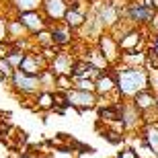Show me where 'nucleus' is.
Instances as JSON below:
<instances>
[{"mask_svg":"<svg viewBox=\"0 0 158 158\" xmlns=\"http://www.w3.org/2000/svg\"><path fill=\"white\" fill-rule=\"evenodd\" d=\"M113 72L121 101H131L138 93L150 88V70L144 66H113Z\"/></svg>","mask_w":158,"mask_h":158,"instance_id":"nucleus-1","label":"nucleus"},{"mask_svg":"<svg viewBox=\"0 0 158 158\" xmlns=\"http://www.w3.org/2000/svg\"><path fill=\"white\" fill-rule=\"evenodd\" d=\"M156 15L158 12L154 8L152 0H129L121 12L125 21H129L134 27H142V29H148Z\"/></svg>","mask_w":158,"mask_h":158,"instance_id":"nucleus-2","label":"nucleus"},{"mask_svg":"<svg viewBox=\"0 0 158 158\" xmlns=\"http://www.w3.org/2000/svg\"><path fill=\"white\" fill-rule=\"evenodd\" d=\"M94 45L103 52V56L109 60L111 66H119V60H121V47H119V39L113 35L111 31H103V33L97 37V43H94Z\"/></svg>","mask_w":158,"mask_h":158,"instance_id":"nucleus-3","label":"nucleus"},{"mask_svg":"<svg viewBox=\"0 0 158 158\" xmlns=\"http://www.w3.org/2000/svg\"><path fill=\"white\" fill-rule=\"evenodd\" d=\"M97 19L101 21L103 29L105 31H113L121 23V10L113 4V0H103V4H97V10H94Z\"/></svg>","mask_w":158,"mask_h":158,"instance_id":"nucleus-4","label":"nucleus"},{"mask_svg":"<svg viewBox=\"0 0 158 158\" xmlns=\"http://www.w3.org/2000/svg\"><path fill=\"white\" fill-rule=\"evenodd\" d=\"M148 31L142 27H131L119 37V47L123 52H131V49H146L148 47Z\"/></svg>","mask_w":158,"mask_h":158,"instance_id":"nucleus-5","label":"nucleus"},{"mask_svg":"<svg viewBox=\"0 0 158 158\" xmlns=\"http://www.w3.org/2000/svg\"><path fill=\"white\" fill-rule=\"evenodd\" d=\"M68 94V103L70 107L78 109V111H90L94 107L99 105V94L97 93H90V90H80V88H70L66 90Z\"/></svg>","mask_w":158,"mask_h":158,"instance_id":"nucleus-6","label":"nucleus"},{"mask_svg":"<svg viewBox=\"0 0 158 158\" xmlns=\"http://www.w3.org/2000/svg\"><path fill=\"white\" fill-rule=\"evenodd\" d=\"M12 86L15 90H19L21 94H39L43 90L41 86V78L39 76H33V74H27L23 70H17L15 76H12Z\"/></svg>","mask_w":158,"mask_h":158,"instance_id":"nucleus-7","label":"nucleus"},{"mask_svg":"<svg viewBox=\"0 0 158 158\" xmlns=\"http://www.w3.org/2000/svg\"><path fill=\"white\" fill-rule=\"evenodd\" d=\"M144 113L134 105V101H121V123L125 131H134L144 125Z\"/></svg>","mask_w":158,"mask_h":158,"instance_id":"nucleus-8","label":"nucleus"},{"mask_svg":"<svg viewBox=\"0 0 158 158\" xmlns=\"http://www.w3.org/2000/svg\"><path fill=\"white\" fill-rule=\"evenodd\" d=\"M49 68V62L43 58V53H35V52H27L25 53L23 62L19 66L17 70H23L27 74H33V76H39L43 70Z\"/></svg>","mask_w":158,"mask_h":158,"instance_id":"nucleus-9","label":"nucleus"},{"mask_svg":"<svg viewBox=\"0 0 158 158\" xmlns=\"http://www.w3.org/2000/svg\"><path fill=\"white\" fill-rule=\"evenodd\" d=\"M17 19L21 21V23L29 29L31 35H37L39 31L47 29V17H45V12H41V10H31V12H19Z\"/></svg>","mask_w":158,"mask_h":158,"instance_id":"nucleus-10","label":"nucleus"},{"mask_svg":"<svg viewBox=\"0 0 158 158\" xmlns=\"http://www.w3.org/2000/svg\"><path fill=\"white\" fill-rule=\"evenodd\" d=\"M94 82H97V94H99V97H113V94L119 97L117 94V78H115L113 68L101 72Z\"/></svg>","mask_w":158,"mask_h":158,"instance_id":"nucleus-11","label":"nucleus"},{"mask_svg":"<svg viewBox=\"0 0 158 158\" xmlns=\"http://www.w3.org/2000/svg\"><path fill=\"white\" fill-rule=\"evenodd\" d=\"M74 64H76V60L72 58L70 53L58 52V56L49 62V70H52L56 76H72V72H74Z\"/></svg>","mask_w":158,"mask_h":158,"instance_id":"nucleus-12","label":"nucleus"},{"mask_svg":"<svg viewBox=\"0 0 158 158\" xmlns=\"http://www.w3.org/2000/svg\"><path fill=\"white\" fill-rule=\"evenodd\" d=\"M68 0H43V12L49 23H60L64 21L66 12H68Z\"/></svg>","mask_w":158,"mask_h":158,"instance_id":"nucleus-13","label":"nucleus"},{"mask_svg":"<svg viewBox=\"0 0 158 158\" xmlns=\"http://www.w3.org/2000/svg\"><path fill=\"white\" fill-rule=\"evenodd\" d=\"M134 105L144 113V117H146V113L150 111H158V94L154 93L152 88H146V90H142L134 97Z\"/></svg>","mask_w":158,"mask_h":158,"instance_id":"nucleus-14","label":"nucleus"},{"mask_svg":"<svg viewBox=\"0 0 158 158\" xmlns=\"http://www.w3.org/2000/svg\"><path fill=\"white\" fill-rule=\"evenodd\" d=\"M49 31H52L53 43H56L58 47H66V45H70L72 41H74V31H72L70 27L64 23V21L53 23L52 27H49Z\"/></svg>","mask_w":158,"mask_h":158,"instance_id":"nucleus-15","label":"nucleus"},{"mask_svg":"<svg viewBox=\"0 0 158 158\" xmlns=\"http://www.w3.org/2000/svg\"><path fill=\"white\" fill-rule=\"evenodd\" d=\"M84 53H86V56H84V60H86V62H90V64H93L94 68H99L101 72L111 70V68H113V66L109 64V60H107L105 56H103V52H101V49H99L97 45H90Z\"/></svg>","mask_w":158,"mask_h":158,"instance_id":"nucleus-16","label":"nucleus"},{"mask_svg":"<svg viewBox=\"0 0 158 158\" xmlns=\"http://www.w3.org/2000/svg\"><path fill=\"white\" fill-rule=\"evenodd\" d=\"M148 62V52L146 49H131V52H123L119 66H144Z\"/></svg>","mask_w":158,"mask_h":158,"instance_id":"nucleus-17","label":"nucleus"},{"mask_svg":"<svg viewBox=\"0 0 158 158\" xmlns=\"http://www.w3.org/2000/svg\"><path fill=\"white\" fill-rule=\"evenodd\" d=\"M88 17H86V12H80V10H74V8H68V12H66V17H64V23L70 27L72 31H78L82 29L84 25H86Z\"/></svg>","mask_w":158,"mask_h":158,"instance_id":"nucleus-18","label":"nucleus"},{"mask_svg":"<svg viewBox=\"0 0 158 158\" xmlns=\"http://www.w3.org/2000/svg\"><path fill=\"white\" fill-rule=\"evenodd\" d=\"M29 29L25 27L19 19L8 21V41H21V39H29Z\"/></svg>","mask_w":158,"mask_h":158,"instance_id":"nucleus-19","label":"nucleus"},{"mask_svg":"<svg viewBox=\"0 0 158 158\" xmlns=\"http://www.w3.org/2000/svg\"><path fill=\"white\" fill-rule=\"evenodd\" d=\"M142 140L146 142L148 146H150V148L154 150V152L158 154V125H156V123H146Z\"/></svg>","mask_w":158,"mask_h":158,"instance_id":"nucleus-20","label":"nucleus"},{"mask_svg":"<svg viewBox=\"0 0 158 158\" xmlns=\"http://www.w3.org/2000/svg\"><path fill=\"white\" fill-rule=\"evenodd\" d=\"M15 10L19 12H31V10H41L43 8V0H12Z\"/></svg>","mask_w":158,"mask_h":158,"instance_id":"nucleus-21","label":"nucleus"},{"mask_svg":"<svg viewBox=\"0 0 158 158\" xmlns=\"http://www.w3.org/2000/svg\"><path fill=\"white\" fill-rule=\"evenodd\" d=\"M33 39H35L37 47L39 49H43V47H53L56 43H53V37H52V31H49V27L43 31H39L37 35H33Z\"/></svg>","mask_w":158,"mask_h":158,"instance_id":"nucleus-22","label":"nucleus"},{"mask_svg":"<svg viewBox=\"0 0 158 158\" xmlns=\"http://www.w3.org/2000/svg\"><path fill=\"white\" fill-rule=\"evenodd\" d=\"M52 107H56V103H53V93L52 90H41V93L37 94V109H52Z\"/></svg>","mask_w":158,"mask_h":158,"instance_id":"nucleus-23","label":"nucleus"},{"mask_svg":"<svg viewBox=\"0 0 158 158\" xmlns=\"http://www.w3.org/2000/svg\"><path fill=\"white\" fill-rule=\"evenodd\" d=\"M72 80H74V88L97 93V82H94V78H72Z\"/></svg>","mask_w":158,"mask_h":158,"instance_id":"nucleus-24","label":"nucleus"},{"mask_svg":"<svg viewBox=\"0 0 158 158\" xmlns=\"http://www.w3.org/2000/svg\"><path fill=\"white\" fill-rule=\"evenodd\" d=\"M15 72H17V68H15L8 60H6V58H0V74L4 76V80H12Z\"/></svg>","mask_w":158,"mask_h":158,"instance_id":"nucleus-25","label":"nucleus"},{"mask_svg":"<svg viewBox=\"0 0 158 158\" xmlns=\"http://www.w3.org/2000/svg\"><path fill=\"white\" fill-rule=\"evenodd\" d=\"M103 138H105L109 144H115V146L123 142V134L117 131V129H113V127L111 129H103Z\"/></svg>","mask_w":158,"mask_h":158,"instance_id":"nucleus-26","label":"nucleus"},{"mask_svg":"<svg viewBox=\"0 0 158 158\" xmlns=\"http://www.w3.org/2000/svg\"><path fill=\"white\" fill-rule=\"evenodd\" d=\"M25 49H19V47H15V49H12L10 53H8V62H10L12 66H15V68H19V66H21V62H23V58H25Z\"/></svg>","mask_w":158,"mask_h":158,"instance_id":"nucleus-27","label":"nucleus"},{"mask_svg":"<svg viewBox=\"0 0 158 158\" xmlns=\"http://www.w3.org/2000/svg\"><path fill=\"white\" fill-rule=\"evenodd\" d=\"M8 41V21L0 19V43Z\"/></svg>","mask_w":158,"mask_h":158,"instance_id":"nucleus-28","label":"nucleus"},{"mask_svg":"<svg viewBox=\"0 0 158 158\" xmlns=\"http://www.w3.org/2000/svg\"><path fill=\"white\" fill-rule=\"evenodd\" d=\"M148 49H152L158 56V33H150V37H148Z\"/></svg>","mask_w":158,"mask_h":158,"instance_id":"nucleus-29","label":"nucleus"},{"mask_svg":"<svg viewBox=\"0 0 158 158\" xmlns=\"http://www.w3.org/2000/svg\"><path fill=\"white\" fill-rule=\"evenodd\" d=\"M117 158H140V156H138V152H135L134 148H125V150H121L117 154Z\"/></svg>","mask_w":158,"mask_h":158,"instance_id":"nucleus-30","label":"nucleus"},{"mask_svg":"<svg viewBox=\"0 0 158 158\" xmlns=\"http://www.w3.org/2000/svg\"><path fill=\"white\" fill-rule=\"evenodd\" d=\"M152 4H154V8H156V12H158V0H152Z\"/></svg>","mask_w":158,"mask_h":158,"instance_id":"nucleus-31","label":"nucleus"},{"mask_svg":"<svg viewBox=\"0 0 158 158\" xmlns=\"http://www.w3.org/2000/svg\"><path fill=\"white\" fill-rule=\"evenodd\" d=\"M23 158H33V156H23Z\"/></svg>","mask_w":158,"mask_h":158,"instance_id":"nucleus-32","label":"nucleus"},{"mask_svg":"<svg viewBox=\"0 0 158 158\" xmlns=\"http://www.w3.org/2000/svg\"><path fill=\"white\" fill-rule=\"evenodd\" d=\"M127 2H129V0H127Z\"/></svg>","mask_w":158,"mask_h":158,"instance_id":"nucleus-33","label":"nucleus"},{"mask_svg":"<svg viewBox=\"0 0 158 158\" xmlns=\"http://www.w3.org/2000/svg\"><path fill=\"white\" fill-rule=\"evenodd\" d=\"M156 72H158V70H156Z\"/></svg>","mask_w":158,"mask_h":158,"instance_id":"nucleus-34","label":"nucleus"}]
</instances>
